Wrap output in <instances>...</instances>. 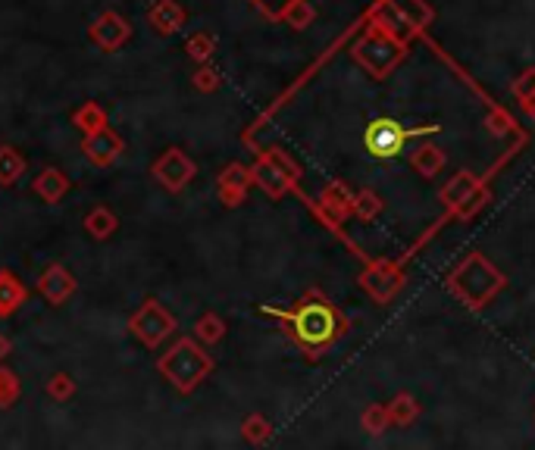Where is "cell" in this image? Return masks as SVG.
Masks as SVG:
<instances>
[{
	"instance_id": "cell-1",
	"label": "cell",
	"mask_w": 535,
	"mask_h": 450,
	"mask_svg": "<svg viewBox=\"0 0 535 450\" xmlns=\"http://www.w3.org/2000/svg\"><path fill=\"white\" fill-rule=\"evenodd\" d=\"M260 310L276 316V319H282V326H285V332L291 335V341H295L301 351H307L310 357H316L323 347H329L341 332H345L341 313L320 294H307L291 310H272V307H260Z\"/></svg>"
},
{
	"instance_id": "cell-2",
	"label": "cell",
	"mask_w": 535,
	"mask_h": 450,
	"mask_svg": "<svg viewBox=\"0 0 535 450\" xmlns=\"http://www.w3.org/2000/svg\"><path fill=\"white\" fill-rule=\"evenodd\" d=\"M216 363L197 338H178L167 353L157 360V372L167 378L178 395H194L210 376H213Z\"/></svg>"
},
{
	"instance_id": "cell-3",
	"label": "cell",
	"mask_w": 535,
	"mask_h": 450,
	"mask_svg": "<svg viewBox=\"0 0 535 450\" xmlns=\"http://www.w3.org/2000/svg\"><path fill=\"white\" fill-rule=\"evenodd\" d=\"M176 328H178V319L169 313L167 307H163L160 301H157V297L142 301V307L129 316V332L135 335L148 351H157V347H160L163 341L176 332Z\"/></svg>"
},
{
	"instance_id": "cell-4",
	"label": "cell",
	"mask_w": 535,
	"mask_h": 450,
	"mask_svg": "<svg viewBox=\"0 0 535 450\" xmlns=\"http://www.w3.org/2000/svg\"><path fill=\"white\" fill-rule=\"evenodd\" d=\"M151 173H154V179L160 182V185L167 188L169 194H178V191H185V188H188L191 182H194L197 163L191 160V157L185 154L182 148H167V150H163V154L154 160Z\"/></svg>"
},
{
	"instance_id": "cell-5",
	"label": "cell",
	"mask_w": 535,
	"mask_h": 450,
	"mask_svg": "<svg viewBox=\"0 0 535 450\" xmlns=\"http://www.w3.org/2000/svg\"><path fill=\"white\" fill-rule=\"evenodd\" d=\"M88 38H91L94 47H100L104 54H116V50H123L125 44H129L132 22L125 16H119L116 10H107V13H100V16L91 22V29H88Z\"/></svg>"
},
{
	"instance_id": "cell-6",
	"label": "cell",
	"mask_w": 535,
	"mask_h": 450,
	"mask_svg": "<svg viewBox=\"0 0 535 450\" xmlns=\"http://www.w3.org/2000/svg\"><path fill=\"white\" fill-rule=\"evenodd\" d=\"M82 154H85V160L91 163V166L110 169L113 163L125 154V141L119 138L116 129L104 125V129L91 132V135H82Z\"/></svg>"
},
{
	"instance_id": "cell-7",
	"label": "cell",
	"mask_w": 535,
	"mask_h": 450,
	"mask_svg": "<svg viewBox=\"0 0 535 450\" xmlns=\"http://www.w3.org/2000/svg\"><path fill=\"white\" fill-rule=\"evenodd\" d=\"M75 291H79V282H75V276L63 263H50L47 269L41 272V278H38V294H41L50 307H63Z\"/></svg>"
},
{
	"instance_id": "cell-8",
	"label": "cell",
	"mask_w": 535,
	"mask_h": 450,
	"mask_svg": "<svg viewBox=\"0 0 535 450\" xmlns=\"http://www.w3.org/2000/svg\"><path fill=\"white\" fill-rule=\"evenodd\" d=\"M251 185H254L251 169H245L241 163H229L220 173V179H216V198H220L222 207H241L247 191H251Z\"/></svg>"
},
{
	"instance_id": "cell-9",
	"label": "cell",
	"mask_w": 535,
	"mask_h": 450,
	"mask_svg": "<svg viewBox=\"0 0 535 450\" xmlns=\"http://www.w3.org/2000/svg\"><path fill=\"white\" fill-rule=\"evenodd\" d=\"M185 22H188V13L178 0H154V6L148 10V25L163 38L176 35Z\"/></svg>"
},
{
	"instance_id": "cell-10",
	"label": "cell",
	"mask_w": 535,
	"mask_h": 450,
	"mask_svg": "<svg viewBox=\"0 0 535 450\" xmlns=\"http://www.w3.org/2000/svg\"><path fill=\"white\" fill-rule=\"evenodd\" d=\"M404 132H401L398 123H388V119H379V123L369 125L367 132V148L373 150L375 157H394L404 144Z\"/></svg>"
},
{
	"instance_id": "cell-11",
	"label": "cell",
	"mask_w": 535,
	"mask_h": 450,
	"mask_svg": "<svg viewBox=\"0 0 535 450\" xmlns=\"http://www.w3.org/2000/svg\"><path fill=\"white\" fill-rule=\"evenodd\" d=\"M69 188H73V179H69L63 169H56V166H47V169H41L38 173V179L31 182V191L38 194V198L44 200V204H60L63 198L69 194Z\"/></svg>"
},
{
	"instance_id": "cell-12",
	"label": "cell",
	"mask_w": 535,
	"mask_h": 450,
	"mask_svg": "<svg viewBox=\"0 0 535 450\" xmlns=\"http://www.w3.org/2000/svg\"><path fill=\"white\" fill-rule=\"evenodd\" d=\"M279 150L276 154H266L263 160L257 163V166L251 169V179L257 182L260 188H263L270 198H279V194H285V188L291 185V179L282 173V166H279Z\"/></svg>"
},
{
	"instance_id": "cell-13",
	"label": "cell",
	"mask_w": 535,
	"mask_h": 450,
	"mask_svg": "<svg viewBox=\"0 0 535 450\" xmlns=\"http://www.w3.org/2000/svg\"><path fill=\"white\" fill-rule=\"evenodd\" d=\"M25 303H29V288L19 282L16 272L0 269V319H10Z\"/></svg>"
},
{
	"instance_id": "cell-14",
	"label": "cell",
	"mask_w": 535,
	"mask_h": 450,
	"mask_svg": "<svg viewBox=\"0 0 535 450\" xmlns=\"http://www.w3.org/2000/svg\"><path fill=\"white\" fill-rule=\"evenodd\" d=\"M25 154H19L13 144H0V188H13L25 175Z\"/></svg>"
},
{
	"instance_id": "cell-15",
	"label": "cell",
	"mask_w": 535,
	"mask_h": 450,
	"mask_svg": "<svg viewBox=\"0 0 535 450\" xmlns=\"http://www.w3.org/2000/svg\"><path fill=\"white\" fill-rule=\"evenodd\" d=\"M73 125L82 132V135H91V132L110 125V116H107V110L98 104V100H85V104L73 113Z\"/></svg>"
},
{
	"instance_id": "cell-16",
	"label": "cell",
	"mask_w": 535,
	"mask_h": 450,
	"mask_svg": "<svg viewBox=\"0 0 535 450\" xmlns=\"http://www.w3.org/2000/svg\"><path fill=\"white\" fill-rule=\"evenodd\" d=\"M82 225H85V232L91 234L94 241H107L119 228V219L110 207H94L91 213H85V223Z\"/></svg>"
},
{
	"instance_id": "cell-17",
	"label": "cell",
	"mask_w": 535,
	"mask_h": 450,
	"mask_svg": "<svg viewBox=\"0 0 535 450\" xmlns=\"http://www.w3.org/2000/svg\"><path fill=\"white\" fill-rule=\"evenodd\" d=\"M194 338L201 341V344H207V347H213V344H220L222 338H226V322H222V316L220 313H203V316H197L194 319Z\"/></svg>"
},
{
	"instance_id": "cell-18",
	"label": "cell",
	"mask_w": 535,
	"mask_h": 450,
	"mask_svg": "<svg viewBox=\"0 0 535 450\" xmlns=\"http://www.w3.org/2000/svg\"><path fill=\"white\" fill-rule=\"evenodd\" d=\"M185 54L194 63H210V56L216 54V35L213 31H194V35H188Z\"/></svg>"
},
{
	"instance_id": "cell-19",
	"label": "cell",
	"mask_w": 535,
	"mask_h": 450,
	"mask_svg": "<svg viewBox=\"0 0 535 450\" xmlns=\"http://www.w3.org/2000/svg\"><path fill=\"white\" fill-rule=\"evenodd\" d=\"M44 391H47L50 401L66 403V401H73V397H75L79 385H75V378L69 376V372H54V376L47 378V385H44Z\"/></svg>"
},
{
	"instance_id": "cell-20",
	"label": "cell",
	"mask_w": 535,
	"mask_h": 450,
	"mask_svg": "<svg viewBox=\"0 0 535 450\" xmlns=\"http://www.w3.org/2000/svg\"><path fill=\"white\" fill-rule=\"evenodd\" d=\"M19 395H22V382H19V376L10 369V366L0 363V410H10L13 403L19 401Z\"/></svg>"
},
{
	"instance_id": "cell-21",
	"label": "cell",
	"mask_w": 535,
	"mask_h": 450,
	"mask_svg": "<svg viewBox=\"0 0 535 450\" xmlns=\"http://www.w3.org/2000/svg\"><path fill=\"white\" fill-rule=\"evenodd\" d=\"M191 85H194L201 94H213V91H220V85H222L220 69H213V66H210V63H197L194 75H191Z\"/></svg>"
},
{
	"instance_id": "cell-22",
	"label": "cell",
	"mask_w": 535,
	"mask_h": 450,
	"mask_svg": "<svg viewBox=\"0 0 535 450\" xmlns=\"http://www.w3.org/2000/svg\"><path fill=\"white\" fill-rule=\"evenodd\" d=\"M241 435H245V441H251V445H263V441H270L272 426L260 413H254L241 422Z\"/></svg>"
},
{
	"instance_id": "cell-23",
	"label": "cell",
	"mask_w": 535,
	"mask_h": 450,
	"mask_svg": "<svg viewBox=\"0 0 535 450\" xmlns=\"http://www.w3.org/2000/svg\"><path fill=\"white\" fill-rule=\"evenodd\" d=\"M254 6H257L263 16H270V19H282V13L289 10L291 4H298V0H251Z\"/></svg>"
},
{
	"instance_id": "cell-24",
	"label": "cell",
	"mask_w": 535,
	"mask_h": 450,
	"mask_svg": "<svg viewBox=\"0 0 535 450\" xmlns=\"http://www.w3.org/2000/svg\"><path fill=\"white\" fill-rule=\"evenodd\" d=\"M10 351H13V341L6 338L4 332H0V363H4V360L10 357Z\"/></svg>"
}]
</instances>
